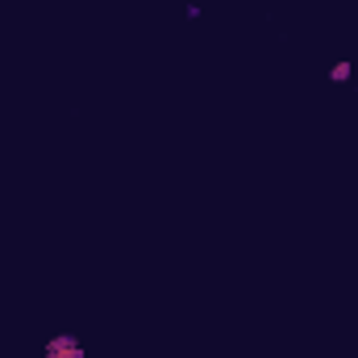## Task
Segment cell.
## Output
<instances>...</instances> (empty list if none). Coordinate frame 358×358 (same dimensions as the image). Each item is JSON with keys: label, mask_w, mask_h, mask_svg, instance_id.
Instances as JSON below:
<instances>
[{"label": "cell", "mask_w": 358, "mask_h": 358, "mask_svg": "<svg viewBox=\"0 0 358 358\" xmlns=\"http://www.w3.org/2000/svg\"><path fill=\"white\" fill-rule=\"evenodd\" d=\"M350 76H355V67H350V63H334V67H329V80H334V84H346Z\"/></svg>", "instance_id": "obj_2"}, {"label": "cell", "mask_w": 358, "mask_h": 358, "mask_svg": "<svg viewBox=\"0 0 358 358\" xmlns=\"http://www.w3.org/2000/svg\"><path fill=\"white\" fill-rule=\"evenodd\" d=\"M46 358H84V346H80V338L59 334V338L46 342Z\"/></svg>", "instance_id": "obj_1"}]
</instances>
